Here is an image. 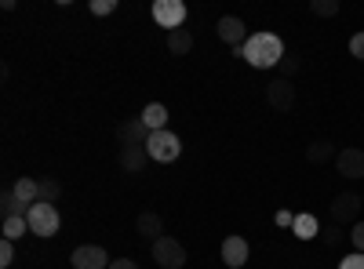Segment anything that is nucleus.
I'll return each instance as SVG.
<instances>
[{
	"label": "nucleus",
	"mask_w": 364,
	"mask_h": 269,
	"mask_svg": "<svg viewBox=\"0 0 364 269\" xmlns=\"http://www.w3.org/2000/svg\"><path fill=\"white\" fill-rule=\"evenodd\" d=\"M336 157H339V149H336V142H328V138H317V142L306 146V160L310 164H328Z\"/></svg>",
	"instance_id": "obj_16"
},
{
	"label": "nucleus",
	"mask_w": 364,
	"mask_h": 269,
	"mask_svg": "<svg viewBox=\"0 0 364 269\" xmlns=\"http://www.w3.org/2000/svg\"><path fill=\"white\" fill-rule=\"evenodd\" d=\"M321 241H324L328 248H336V244L343 241V226H336V222H331V226H321Z\"/></svg>",
	"instance_id": "obj_24"
},
{
	"label": "nucleus",
	"mask_w": 364,
	"mask_h": 269,
	"mask_svg": "<svg viewBox=\"0 0 364 269\" xmlns=\"http://www.w3.org/2000/svg\"><path fill=\"white\" fill-rule=\"evenodd\" d=\"M190 48H193V33H190V29H171V33H168V51L171 55H190Z\"/></svg>",
	"instance_id": "obj_20"
},
{
	"label": "nucleus",
	"mask_w": 364,
	"mask_h": 269,
	"mask_svg": "<svg viewBox=\"0 0 364 269\" xmlns=\"http://www.w3.org/2000/svg\"><path fill=\"white\" fill-rule=\"evenodd\" d=\"M266 102H269L273 113H288V109L295 106V84L284 80V77L269 80V84H266Z\"/></svg>",
	"instance_id": "obj_7"
},
{
	"label": "nucleus",
	"mask_w": 364,
	"mask_h": 269,
	"mask_svg": "<svg viewBox=\"0 0 364 269\" xmlns=\"http://www.w3.org/2000/svg\"><path fill=\"white\" fill-rule=\"evenodd\" d=\"M109 269H139V262H135V258H113Z\"/></svg>",
	"instance_id": "obj_32"
},
{
	"label": "nucleus",
	"mask_w": 364,
	"mask_h": 269,
	"mask_svg": "<svg viewBox=\"0 0 364 269\" xmlns=\"http://www.w3.org/2000/svg\"><path fill=\"white\" fill-rule=\"evenodd\" d=\"M11 262H15V244H11V241H0V265L8 269Z\"/></svg>",
	"instance_id": "obj_28"
},
{
	"label": "nucleus",
	"mask_w": 364,
	"mask_h": 269,
	"mask_svg": "<svg viewBox=\"0 0 364 269\" xmlns=\"http://www.w3.org/2000/svg\"><path fill=\"white\" fill-rule=\"evenodd\" d=\"M310 11H314L317 18H331V15H339V0H314Z\"/></svg>",
	"instance_id": "obj_23"
},
{
	"label": "nucleus",
	"mask_w": 364,
	"mask_h": 269,
	"mask_svg": "<svg viewBox=\"0 0 364 269\" xmlns=\"http://www.w3.org/2000/svg\"><path fill=\"white\" fill-rule=\"evenodd\" d=\"M248 241H245V236H226V241H223V262L230 265V269H240V265H245L248 262Z\"/></svg>",
	"instance_id": "obj_13"
},
{
	"label": "nucleus",
	"mask_w": 364,
	"mask_h": 269,
	"mask_svg": "<svg viewBox=\"0 0 364 269\" xmlns=\"http://www.w3.org/2000/svg\"><path fill=\"white\" fill-rule=\"evenodd\" d=\"M11 190H15V197H18L26 207H33V204L41 200V182H37V178H26V175H22Z\"/></svg>",
	"instance_id": "obj_18"
},
{
	"label": "nucleus",
	"mask_w": 364,
	"mask_h": 269,
	"mask_svg": "<svg viewBox=\"0 0 364 269\" xmlns=\"http://www.w3.org/2000/svg\"><path fill=\"white\" fill-rule=\"evenodd\" d=\"M139 116L146 121L149 135H154V131H168V106H164V102H149Z\"/></svg>",
	"instance_id": "obj_15"
},
{
	"label": "nucleus",
	"mask_w": 364,
	"mask_h": 269,
	"mask_svg": "<svg viewBox=\"0 0 364 269\" xmlns=\"http://www.w3.org/2000/svg\"><path fill=\"white\" fill-rule=\"evenodd\" d=\"M26 222H29V233H33V236H55L58 226H63V215H58L55 204L37 200V204L26 212Z\"/></svg>",
	"instance_id": "obj_2"
},
{
	"label": "nucleus",
	"mask_w": 364,
	"mask_h": 269,
	"mask_svg": "<svg viewBox=\"0 0 364 269\" xmlns=\"http://www.w3.org/2000/svg\"><path fill=\"white\" fill-rule=\"evenodd\" d=\"M0 233H4V241H22V236L29 233V222H26V215H18V219H4V226H0Z\"/></svg>",
	"instance_id": "obj_21"
},
{
	"label": "nucleus",
	"mask_w": 364,
	"mask_h": 269,
	"mask_svg": "<svg viewBox=\"0 0 364 269\" xmlns=\"http://www.w3.org/2000/svg\"><path fill=\"white\" fill-rule=\"evenodd\" d=\"M154 22L161 29H182V22H186V4L182 0H154Z\"/></svg>",
	"instance_id": "obj_6"
},
{
	"label": "nucleus",
	"mask_w": 364,
	"mask_h": 269,
	"mask_svg": "<svg viewBox=\"0 0 364 269\" xmlns=\"http://www.w3.org/2000/svg\"><path fill=\"white\" fill-rule=\"evenodd\" d=\"M291 233L299 236V241H314V236H321V222H317V215H310V212L295 215V226H291Z\"/></svg>",
	"instance_id": "obj_17"
},
{
	"label": "nucleus",
	"mask_w": 364,
	"mask_h": 269,
	"mask_svg": "<svg viewBox=\"0 0 364 269\" xmlns=\"http://www.w3.org/2000/svg\"><path fill=\"white\" fill-rule=\"evenodd\" d=\"M360 193H339L336 200H331V207H328V215H331V222L336 226H353V222H360Z\"/></svg>",
	"instance_id": "obj_4"
},
{
	"label": "nucleus",
	"mask_w": 364,
	"mask_h": 269,
	"mask_svg": "<svg viewBox=\"0 0 364 269\" xmlns=\"http://www.w3.org/2000/svg\"><path fill=\"white\" fill-rule=\"evenodd\" d=\"M284 40L277 33H269V29H259V33H252L245 40V48H240V58H245L248 66L255 70H273V66H281L284 62Z\"/></svg>",
	"instance_id": "obj_1"
},
{
	"label": "nucleus",
	"mask_w": 364,
	"mask_h": 269,
	"mask_svg": "<svg viewBox=\"0 0 364 269\" xmlns=\"http://www.w3.org/2000/svg\"><path fill=\"white\" fill-rule=\"evenodd\" d=\"M350 55L357 58V62H364V29L350 37Z\"/></svg>",
	"instance_id": "obj_25"
},
{
	"label": "nucleus",
	"mask_w": 364,
	"mask_h": 269,
	"mask_svg": "<svg viewBox=\"0 0 364 269\" xmlns=\"http://www.w3.org/2000/svg\"><path fill=\"white\" fill-rule=\"evenodd\" d=\"M26 212H29V207L15 197V190L0 193V215H4V219H18V215H26Z\"/></svg>",
	"instance_id": "obj_19"
},
{
	"label": "nucleus",
	"mask_w": 364,
	"mask_h": 269,
	"mask_svg": "<svg viewBox=\"0 0 364 269\" xmlns=\"http://www.w3.org/2000/svg\"><path fill=\"white\" fill-rule=\"evenodd\" d=\"M350 241H353V248L364 255V222H353V229H350Z\"/></svg>",
	"instance_id": "obj_29"
},
{
	"label": "nucleus",
	"mask_w": 364,
	"mask_h": 269,
	"mask_svg": "<svg viewBox=\"0 0 364 269\" xmlns=\"http://www.w3.org/2000/svg\"><path fill=\"white\" fill-rule=\"evenodd\" d=\"M336 168H339L343 178H364V149H360V146H346V149H339Z\"/></svg>",
	"instance_id": "obj_10"
},
{
	"label": "nucleus",
	"mask_w": 364,
	"mask_h": 269,
	"mask_svg": "<svg viewBox=\"0 0 364 269\" xmlns=\"http://www.w3.org/2000/svg\"><path fill=\"white\" fill-rule=\"evenodd\" d=\"M117 142H120V149L124 146H146L149 142V128H146L142 116H132V121L117 124Z\"/></svg>",
	"instance_id": "obj_11"
},
{
	"label": "nucleus",
	"mask_w": 364,
	"mask_h": 269,
	"mask_svg": "<svg viewBox=\"0 0 364 269\" xmlns=\"http://www.w3.org/2000/svg\"><path fill=\"white\" fill-rule=\"evenodd\" d=\"M135 233L142 236V241H149V244H157L161 236H164V219H161L157 212H142V215L135 219Z\"/></svg>",
	"instance_id": "obj_12"
},
{
	"label": "nucleus",
	"mask_w": 364,
	"mask_h": 269,
	"mask_svg": "<svg viewBox=\"0 0 364 269\" xmlns=\"http://www.w3.org/2000/svg\"><path fill=\"white\" fill-rule=\"evenodd\" d=\"M339 269H364V255H360V251H353V255H346V258L339 262Z\"/></svg>",
	"instance_id": "obj_30"
},
{
	"label": "nucleus",
	"mask_w": 364,
	"mask_h": 269,
	"mask_svg": "<svg viewBox=\"0 0 364 269\" xmlns=\"http://www.w3.org/2000/svg\"><path fill=\"white\" fill-rule=\"evenodd\" d=\"M281 73H284V80H291V77L299 73V58H295L291 51L284 55V62H281Z\"/></svg>",
	"instance_id": "obj_27"
},
{
	"label": "nucleus",
	"mask_w": 364,
	"mask_h": 269,
	"mask_svg": "<svg viewBox=\"0 0 364 269\" xmlns=\"http://www.w3.org/2000/svg\"><path fill=\"white\" fill-rule=\"evenodd\" d=\"M154 262L161 265V269H182L186 265V248H182L175 236H161V241L154 244Z\"/></svg>",
	"instance_id": "obj_5"
},
{
	"label": "nucleus",
	"mask_w": 364,
	"mask_h": 269,
	"mask_svg": "<svg viewBox=\"0 0 364 269\" xmlns=\"http://www.w3.org/2000/svg\"><path fill=\"white\" fill-rule=\"evenodd\" d=\"M146 153H149V160H154V164H171L182 153V138L175 131H154V135H149V142H146Z\"/></svg>",
	"instance_id": "obj_3"
},
{
	"label": "nucleus",
	"mask_w": 364,
	"mask_h": 269,
	"mask_svg": "<svg viewBox=\"0 0 364 269\" xmlns=\"http://www.w3.org/2000/svg\"><path fill=\"white\" fill-rule=\"evenodd\" d=\"M73 269H109V255L102 244H80L73 255H70Z\"/></svg>",
	"instance_id": "obj_9"
},
{
	"label": "nucleus",
	"mask_w": 364,
	"mask_h": 269,
	"mask_svg": "<svg viewBox=\"0 0 364 269\" xmlns=\"http://www.w3.org/2000/svg\"><path fill=\"white\" fill-rule=\"evenodd\" d=\"M117 160H120V168H124L128 175H142L146 164H149V153H146V146H124Z\"/></svg>",
	"instance_id": "obj_14"
},
{
	"label": "nucleus",
	"mask_w": 364,
	"mask_h": 269,
	"mask_svg": "<svg viewBox=\"0 0 364 269\" xmlns=\"http://www.w3.org/2000/svg\"><path fill=\"white\" fill-rule=\"evenodd\" d=\"M215 33H219V40L223 44H230V48H245V40H248V26H245V18H237V15H223L219 22H215Z\"/></svg>",
	"instance_id": "obj_8"
},
{
	"label": "nucleus",
	"mask_w": 364,
	"mask_h": 269,
	"mask_svg": "<svg viewBox=\"0 0 364 269\" xmlns=\"http://www.w3.org/2000/svg\"><path fill=\"white\" fill-rule=\"evenodd\" d=\"M117 0H91V15H113Z\"/></svg>",
	"instance_id": "obj_26"
},
{
	"label": "nucleus",
	"mask_w": 364,
	"mask_h": 269,
	"mask_svg": "<svg viewBox=\"0 0 364 269\" xmlns=\"http://www.w3.org/2000/svg\"><path fill=\"white\" fill-rule=\"evenodd\" d=\"M273 222H277L281 229H291V226H295V215H291V212H277V215H273Z\"/></svg>",
	"instance_id": "obj_31"
},
{
	"label": "nucleus",
	"mask_w": 364,
	"mask_h": 269,
	"mask_svg": "<svg viewBox=\"0 0 364 269\" xmlns=\"http://www.w3.org/2000/svg\"><path fill=\"white\" fill-rule=\"evenodd\" d=\"M41 182V200H48V204H55L58 197H63V182L58 178H51V175H44V178H37Z\"/></svg>",
	"instance_id": "obj_22"
}]
</instances>
